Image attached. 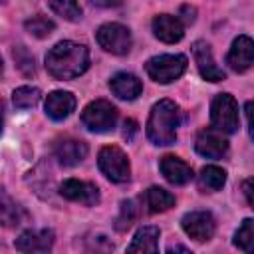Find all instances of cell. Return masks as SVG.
<instances>
[{"mask_svg": "<svg viewBox=\"0 0 254 254\" xmlns=\"http://www.w3.org/2000/svg\"><path fill=\"white\" fill-rule=\"evenodd\" d=\"M226 64L236 73L250 69L254 65V40L248 36L234 38V42L226 54Z\"/></svg>", "mask_w": 254, "mask_h": 254, "instance_id": "cell-10", "label": "cell"}, {"mask_svg": "<svg viewBox=\"0 0 254 254\" xmlns=\"http://www.w3.org/2000/svg\"><path fill=\"white\" fill-rule=\"evenodd\" d=\"M123 0H91L93 6L97 8H115V6H121Z\"/></svg>", "mask_w": 254, "mask_h": 254, "instance_id": "cell-33", "label": "cell"}, {"mask_svg": "<svg viewBox=\"0 0 254 254\" xmlns=\"http://www.w3.org/2000/svg\"><path fill=\"white\" fill-rule=\"evenodd\" d=\"M4 2H6V0H4Z\"/></svg>", "mask_w": 254, "mask_h": 254, "instance_id": "cell-35", "label": "cell"}, {"mask_svg": "<svg viewBox=\"0 0 254 254\" xmlns=\"http://www.w3.org/2000/svg\"><path fill=\"white\" fill-rule=\"evenodd\" d=\"M145 69L157 83H171L179 79L187 69V58L183 54H161L147 60Z\"/></svg>", "mask_w": 254, "mask_h": 254, "instance_id": "cell-3", "label": "cell"}, {"mask_svg": "<svg viewBox=\"0 0 254 254\" xmlns=\"http://www.w3.org/2000/svg\"><path fill=\"white\" fill-rule=\"evenodd\" d=\"M81 123L91 133H109L117 125V109L105 99H95L83 109Z\"/></svg>", "mask_w": 254, "mask_h": 254, "instance_id": "cell-5", "label": "cell"}, {"mask_svg": "<svg viewBox=\"0 0 254 254\" xmlns=\"http://www.w3.org/2000/svg\"><path fill=\"white\" fill-rule=\"evenodd\" d=\"M97 165L101 169V173L111 181V183H127L131 177V165L127 155L115 147V145H107L99 151L97 155Z\"/></svg>", "mask_w": 254, "mask_h": 254, "instance_id": "cell-6", "label": "cell"}, {"mask_svg": "<svg viewBox=\"0 0 254 254\" xmlns=\"http://www.w3.org/2000/svg\"><path fill=\"white\" fill-rule=\"evenodd\" d=\"M14 60H16L18 67H20L26 75H32V73H34V58L26 52L24 46H18V48L14 50Z\"/></svg>", "mask_w": 254, "mask_h": 254, "instance_id": "cell-28", "label": "cell"}, {"mask_svg": "<svg viewBox=\"0 0 254 254\" xmlns=\"http://www.w3.org/2000/svg\"><path fill=\"white\" fill-rule=\"evenodd\" d=\"M196 153L206 159H220L228 153V141L222 131L218 129H202L196 137Z\"/></svg>", "mask_w": 254, "mask_h": 254, "instance_id": "cell-11", "label": "cell"}, {"mask_svg": "<svg viewBox=\"0 0 254 254\" xmlns=\"http://www.w3.org/2000/svg\"><path fill=\"white\" fill-rule=\"evenodd\" d=\"M24 218H26L24 208L18 206V204H14V202L8 198V194L4 192V194H2V222H4L6 226H18V224H22Z\"/></svg>", "mask_w": 254, "mask_h": 254, "instance_id": "cell-25", "label": "cell"}, {"mask_svg": "<svg viewBox=\"0 0 254 254\" xmlns=\"http://www.w3.org/2000/svg\"><path fill=\"white\" fill-rule=\"evenodd\" d=\"M159 228L157 226H143L137 230V234L133 236V242L127 246V252H157L159 250Z\"/></svg>", "mask_w": 254, "mask_h": 254, "instance_id": "cell-19", "label": "cell"}, {"mask_svg": "<svg viewBox=\"0 0 254 254\" xmlns=\"http://www.w3.org/2000/svg\"><path fill=\"white\" fill-rule=\"evenodd\" d=\"M52 244H54V232L50 228L26 230L14 242L16 250L20 252H48Z\"/></svg>", "mask_w": 254, "mask_h": 254, "instance_id": "cell-14", "label": "cell"}, {"mask_svg": "<svg viewBox=\"0 0 254 254\" xmlns=\"http://www.w3.org/2000/svg\"><path fill=\"white\" fill-rule=\"evenodd\" d=\"M194 18H196V10H194L192 6H183V8H181V20H183L185 24H192Z\"/></svg>", "mask_w": 254, "mask_h": 254, "instance_id": "cell-32", "label": "cell"}, {"mask_svg": "<svg viewBox=\"0 0 254 254\" xmlns=\"http://www.w3.org/2000/svg\"><path fill=\"white\" fill-rule=\"evenodd\" d=\"M145 204L149 208V212H165L171 206H175V196L165 190L163 187H149L145 192Z\"/></svg>", "mask_w": 254, "mask_h": 254, "instance_id": "cell-20", "label": "cell"}, {"mask_svg": "<svg viewBox=\"0 0 254 254\" xmlns=\"http://www.w3.org/2000/svg\"><path fill=\"white\" fill-rule=\"evenodd\" d=\"M226 183V173L220 169V167H214V165H208V167H202L200 175H198V185L202 190L206 192H216L224 187Z\"/></svg>", "mask_w": 254, "mask_h": 254, "instance_id": "cell-21", "label": "cell"}, {"mask_svg": "<svg viewBox=\"0 0 254 254\" xmlns=\"http://www.w3.org/2000/svg\"><path fill=\"white\" fill-rule=\"evenodd\" d=\"M159 169L163 177L173 185H187L192 179V169L175 155H165L159 163Z\"/></svg>", "mask_w": 254, "mask_h": 254, "instance_id": "cell-18", "label": "cell"}, {"mask_svg": "<svg viewBox=\"0 0 254 254\" xmlns=\"http://www.w3.org/2000/svg\"><path fill=\"white\" fill-rule=\"evenodd\" d=\"M242 192H244L248 204L254 208V177H252V179H246V181L242 183Z\"/></svg>", "mask_w": 254, "mask_h": 254, "instance_id": "cell-29", "label": "cell"}, {"mask_svg": "<svg viewBox=\"0 0 254 254\" xmlns=\"http://www.w3.org/2000/svg\"><path fill=\"white\" fill-rule=\"evenodd\" d=\"M75 95L71 91H52L46 97V113L48 117H52L54 121H62L65 117L71 115V111L75 109Z\"/></svg>", "mask_w": 254, "mask_h": 254, "instance_id": "cell-16", "label": "cell"}, {"mask_svg": "<svg viewBox=\"0 0 254 254\" xmlns=\"http://www.w3.org/2000/svg\"><path fill=\"white\" fill-rule=\"evenodd\" d=\"M95 40L105 52L115 54V56L129 54V50L133 46V38H131L129 28H125L123 24H117V22H109V24L99 26V30L95 32Z\"/></svg>", "mask_w": 254, "mask_h": 254, "instance_id": "cell-7", "label": "cell"}, {"mask_svg": "<svg viewBox=\"0 0 254 254\" xmlns=\"http://www.w3.org/2000/svg\"><path fill=\"white\" fill-rule=\"evenodd\" d=\"M54 157L64 167H75L87 157V145L77 139H60L54 145Z\"/></svg>", "mask_w": 254, "mask_h": 254, "instance_id": "cell-13", "label": "cell"}, {"mask_svg": "<svg viewBox=\"0 0 254 254\" xmlns=\"http://www.w3.org/2000/svg\"><path fill=\"white\" fill-rule=\"evenodd\" d=\"M89 67V50L69 40L58 42L46 54V69L54 79H73Z\"/></svg>", "mask_w": 254, "mask_h": 254, "instance_id": "cell-1", "label": "cell"}, {"mask_svg": "<svg viewBox=\"0 0 254 254\" xmlns=\"http://www.w3.org/2000/svg\"><path fill=\"white\" fill-rule=\"evenodd\" d=\"M153 34H155V38H159L165 44H175L183 38L185 28H183L181 18L161 14V16H155V20H153Z\"/></svg>", "mask_w": 254, "mask_h": 254, "instance_id": "cell-17", "label": "cell"}, {"mask_svg": "<svg viewBox=\"0 0 254 254\" xmlns=\"http://www.w3.org/2000/svg\"><path fill=\"white\" fill-rule=\"evenodd\" d=\"M210 123L214 129L230 135L240 127L238 105L230 93H218L210 103Z\"/></svg>", "mask_w": 254, "mask_h": 254, "instance_id": "cell-4", "label": "cell"}, {"mask_svg": "<svg viewBox=\"0 0 254 254\" xmlns=\"http://www.w3.org/2000/svg\"><path fill=\"white\" fill-rule=\"evenodd\" d=\"M179 105L171 99H161L153 105L147 119V137L153 145H173L177 141V127L181 121Z\"/></svg>", "mask_w": 254, "mask_h": 254, "instance_id": "cell-2", "label": "cell"}, {"mask_svg": "<svg viewBox=\"0 0 254 254\" xmlns=\"http://www.w3.org/2000/svg\"><path fill=\"white\" fill-rule=\"evenodd\" d=\"M40 97H42L40 89L32 87V85H22V87L14 89V93H12V101L18 109H30V107L38 105Z\"/></svg>", "mask_w": 254, "mask_h": 254, "instance_id": "cell-23", "label": "cell"}, {"mask_svg": "<svg viewBox=\"0 0 254 254\" xmlns=\"http://www.w3.org/2000/svg\"><path fill=\"white\" fill-rule=\"evenodd\" d=\"M246 119H248V133L254 139V99L246 103Z\"/></svg>", "mask_w": 254, "mask_h": 254, "instance_id": "cell-31", "label": "cell"}, {"mask_svg": "<svg viewBox=\"0 0 254 254\" xmlns=\"http://www.w3.org/2000/svg\"><path fill=\"white\" fill-rule=\"evenodd\" d=\"M24 28L28 34H32L34 38H48L54 32V22L48 20L46 16H32L30 20L24 22Z\"/></svg>", "mask_w": 254, "mask_h": 254, "instance_id": "cell-26", "label": "cell"}, {"mask_svg": "<svg viewBox=\"0 0 254 254\" xmlns=\"http://www.w3.org/2000/svg\"><path fill=\"white\" fill-rule=\"evenodd\" d=\"M183 230L187 232V236H190L196 242H206L212 238L214 230H216V222L214 216L208 210H192L187 212L181 220Z\"/></svg>", "mask_w": 254, "mask_h": 254, "instance_id": "cell-8", "label": "cell"}, {"mask_svg": "<svg viewBox=\"0 0 254 254\" xmlns=\"http://www.w3.org/2000/svg\"><path fill=\"white\" fill-rule=\"evenodd\" d=\"M192 56L196 62V67L202 75V79L206 81H222L224 79V71L216 65L214 58H212V50L204 40H196L192 44Z\"/></svg>", "mask_w": 254, "mask_h": 254, "instance_id": "cell-12", "label": "cell"}, {"mask_svg": "<svg viewBox=\"0 0 254 254\" xmlns=\"http://www.w3.org/2000/svg\"><path fill=\"white\" fill-rule=\"evenodd\" d=\"M60 194L71 202H79L83 206H95L99 202V190L93 183L79 179H65L60 185Z\"/></svg>", "mask_w": 254, "mask_h": 254, "instance_id": "cell-9", "label": "cell"}, {"mask_svg": "<svg viewBox=\"0 0 254 254\" xmlns=\"http://www.w3.org/2000/svg\"><path fill=\"white\" fill-rule=\"evenodd\" d=\"M109 89L115 97L119 99H125V101H131L135 97L141 95L143 91V83L137 75L133 73H127V71H119L115 73L111 79H109Z\"/></svg>", "mask_w": 254, "mask_h": 254, "instance_id": "cell-15", "label": "cell"}, {"mask_svg": "<svg viewBox=\"0 0 254 254\" xmlns=\"http://www.w3.org/2000/svg\"><path fill=\"white\" fill-rule=\"evenodd\" d=\"M137 218V206L133 200H123L121 202V208H119V214L115 218V228L117 230H127Z\"/></svg>", "mask_w": 254, "mask_h": 254, "instance_id": "cell-27", "label": "cell"}, {"mask_svg": "<svg viewBox=\"0 0 254 254\" xmlns=\"http://www.w3.org/2000/svg\"><path fill=\"white\" fill-rule=\"evenodd\" d=\"M50 8L67 22H77L81 18V8L77 0H48Z\"/></svg>", "mask_w": 254, "mask_h": 254, "instance_id": "cell-24", "label": "cell"}, {"mask_svg": "<svg viewBox=\"0 0 254 254\" xmlns=\"http://www.w3.org/2000/svg\"><path fill=\"white\" fill-rule=\"evenodd\" d=\"M137 131H139L137 121H133V119H125V123H123V137H125L127 141H131V139L135 137Z\"/></svg>", "mask_w": 254, "mask_h": 254, "instance_id": "cell-30", "label": "cell"}, {"mask_svg": "<svg viewBox=\"0 0 254 254\" xmlns=\"http://www.w3.org/2000/svg\"><path fill=\"white\" fill-rule=\"evenodd\" d=\"M167 250H169V252H173V250H181V252H189V248H185V246H169Z\"/></svg>", "mask_w": 254, "mask_h": 254, "instance_id": "cell-34", "label": "cell"}, {"mask_svg": "<svg viewBox=\"0 0 254 254\" xmlns=\"http://www.w3.org/2000/svg\"><path fill=\"white\" fill-rule=\"evenodd\" d=\"M234 246L242 252H254V220L246 218L234 234Z\"/></svg>", "mask_w": 254, "mask_h": 254, "instance_id": "cell-22", "label": "cell"}]
</instances>
